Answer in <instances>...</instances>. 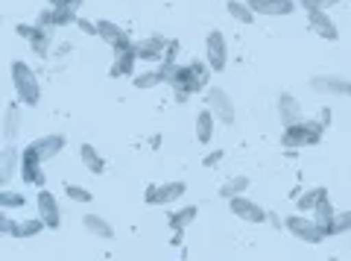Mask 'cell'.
I'll return each mask as SVG.
<instances>
[{
  "label": "cell",
  "mask_w": 351,
  "mask_h": 261,
  "mask_svg": "<svg viewBox=\"0 0 351 261\" xmlns=\"http://www.w3.org/2000/svg\"><path fill=\"white\" fill-rule=\"evenodd\" d=\"M161 77L167 85H173V91L179 100H188L193 91L205 89V80H208V71H211V65H202V62H191V65H161Z\"/></svg>",
  "instance_id": "cell-1"
},
{
  "label": "cell",
  "mask_w": 351,
  "mask_h": 261,
  "mask_svg": "<svg viewBox=\"0 0 351 261\" xmlns=\"http://www.w3.org/2000/svg\"><path fill=\"white\" fill-rule=\"evenodd\" d=\"M9 73H12V89L18 103L27 109H36L41 103V82H38V73L32 71V65H27L24 59H15L9 65Z\"/></svg>",
  "instance_id": "cell-2"
},
{
  "label": "cell",
  "mask_w": 351,
  "mask_h": 261,
  "mask_svg": "<svg viewBox=\"0 0 351 261\" xmlns=\"http://www.w3.org/2000/svg\"><path fill=\"white\" fill-rule=\"evenodd\" d=\"M325 133V124L322 121H299L293 126H284V135H281V144L284 147H311V144H319Z\"/></svg>",
  "instance_id": "cell-3"
},
{
  "label": "cell",
  "mask_w": 351,
  "mask_h": 261,
  "mask_svg": "<svg viewBox=\"0 0 351 261\" xmlns=\"http://www.w3.org/2000/svg\"><path fill=\"white\" fill-rule=\"evenodd\" d=\"M284 229H287L295 241H302V244H311V247H316V244H322L325 241V229L319 223L313 220V214L311 217H304L302 212L299 214H290V217H284Z\"/></svg>",
  "instance_id": "cell-4"
},
{
  "label": "cell",
  "mask_w": 351,
  "mask_h": 261,
  "mask_svg": "<svg viewBox=\"0 0 351 261\" xmlns=\"http://www.w3.org/2000/svg\"><path fill=\"white\" fill-rule=\"evenodd\" d=\"M205 103H208V109H211V112L217 115L219 124L232 126V124L237 121V109H234L232 94H228L226 89H219V85H211V89L205 91Z\"/></svg>",
  "instance_id": "cell-5"
},
{
  "label": "cell",
  "mask_w": 351,
  "mask_h": 261,
  "mask_svg": "<svg viewBox=\"0 0 351 261\" xmlns=\"http://www.w3.org/2000/svg\"><path fill=\"white\" fill-rule=\"evenodd\" d=\"M205 62L211 65L214 73H223L228 65V41L223 36V30H211L205 36Z\"/></svg>",
  "instance_id": "cell-6"
},
{
  "label": "cell",
  "mask_w": 351,
  "mask_h": 261,
  "mask_svg": "<svg viewBox=\"0 0 351 261\" xmlns=\"http://www.w3.org/2000/svg\"><path fill=\"white\" fill-rule=\"evenodd\" d=\"M18 177L24 179L27 185H44V159L41 153L32 144H27L24 150H21V170H18Z\"/></svg>",
  "instance_id": "cell-7"
},
{
  "label": "cell",
  "mask_w": 351,
  "mask_h": 261,
  "mask_svg": "<svg viewBox=\"0 0 351 261\" xmlns=\"http://www.w3.org/2000/svg\"><path fill=\"white\" fill-rule=\"evenodd\" d=\"M311 89L325 97H351V80L339 73H316L311 77Z\"/></svg>",
  "instance_id": "cell-8"
},
{
  "label": "cell",
  "mask_w": 351,
  "mask_h": 261,
  "mask_svg": "<svg viewBox=\"0 0 351 261\" xmlns=\"http://www.w3.org/2000/svg\"><path fill=\"white\" fill-rule=\"evenodd\" d=\"M228 212H232L237 220H243V223H263L267 220V209L263 205H258L252 197H243V194H237V197L228 200Z\"/></svg>",
  "instance_id": "cell-9"
},
{
  "label": "cell",
  "mask_w": 351,
  "mask_h": 261,
  "mask_svg": "<svg viewBox=\"0 0 351 261\" xmlns=\"http://www.w3.org/2000/svg\"><path fill=\"white\" fill-rule=\"evenodd\" d=\"M97 38H103L112 50H132L135 47L132 36L120 24H114V21H97Z\"/></svg>",
  "instance_id": "cell-10"
},
{
  "label": "cell",
  "mask_w": 351,
  "mask_h": 261,
  "mask_svg": "<svg viewBox=\"0 0 351 261\" xmlns=\"http://www.w3.org/2000/svg\"><path fill=\"white\" fill-rule=\"evenodd\" d=\"M184 191H188V185L184 182H164V185H149L147 188V203L149 205H170L176 200L184 197Z\"/></svg>",
  "instance_id": "cell-11"
},
{
  "label": "cell",
  "mask_w": 351,
  "mask_h": 261,
  "mask_svg": "<svg viewBox=\"0 0 351 261\" xmlns=\"http://www.w3.org/2000/svg\"><path fill=\"white\" fill-rule=\"evenodd\" d=\"M36 209H38V217L44 223H47V229L56 232L59 226H62V209H59V200L53 197V194L47 188H41L38 191V197H36Z\"/></svg>",
  "instance_id": "cell-12"
},
{
  "label": "cell",
  "mask_w": 351,
  "mask_h": 261,
  "mask_svg": "<svg viewBox=\"0 0 351 261\" xmlns=\"http://www.w3.org/2000/svg\"><path fill=\"white\" fill-rule=\"evenodd\" d=\"M167 45H170V41L164 38V36H147V38H138L132 50H135V56L141 62H164Z\"/></svg>",
  "instance_id": "cell-13"
},
{
  "label": "cell",
  "mask_w": 351,
  "mask_h": 261,
  "mask_svg": "<svg viewBox=\"0 0 351 261\" xmlns=\"http://www.w3.org/2000/svg\"><path fill=\"white\" fill-rule=\"evenodd\" d=\"M278 121H281V126H293V124L304 121V109L295 94H290V91L278 94Z\"/></svg>",
  "instance_id": "cell-14"
},
{
  "label": "cell",
  "mask_w": 351,
  "mask_h": 261,
  "mask_svg": "<svg viewBox=\"0 0 351 261\" xmlns=\"http://www.w3.org/2000/svg\"><path fill=\"white\" fill-rule=\"evenodd\" d=\"M307 27H311V32H316L319 38L325 41H337L339 38V30L334 24V18L325 12V9H313V12H307Z\"/></svg>",
  "instance_id": "cell-15"
},
{
  "label": "cell",
  "mask_w": 351,
  "mask_h": 261,
  "mask_svg": "<svg viewBox=\"0 0 351 261\" xmlns=\"http://www.w3.org/2000/svg\"><path fill=\"white\" fill-rule=\"evenodd\" d=\"M249 6L255 9V15L267 18H287L295 12V0H249Z\"/></svg>",
  "instance_id": "cell-16"
},
{
  "label": "cell",
  "mask_w": 351,
  "mask_h": 261,
  "mask_svg": "<svg viewBox=\"0 0 351 261\" xmlns=\"http://www.w3.org/2000/svg\"><path fill=\"white\" fill-rule=\"evenodd\" d=\"M29 144L38 150L44 161H50V159H56V156L62 153L68 141H64V135H59V133H50V135H41V138H36V141H29Z\"/></svg>",
  "instance_id": "cell-17"
},
{
  "label": "cell",
  "mask_w": 351,
  "mask_h": 261,
  "mask_svg": "<svg viewBox=\"0 0 351 261\" xmlns=\"http://www.w3.org/2000/svg\"><path fill=\"white\" fill-rule=\"evenodd\" d=\"M82 226H85V232H88V235L100 238V241H112V238H114V226L108 223L103 214H94V212H88V214L82 217Z\"/></svg>",
  "instance_id": "cell-18"
},
{
  "label": "cell",
  "mask_w": 351,
  "mask_h": 261,
  "mask_svg": "<svg viewBox=\"0 0 351 261\" xmlns=\"http://www.w3.org/2000/svg\"><path fill=\"white\" fill-rule=\"evenodd\" d=\"M214 133H217V115L211 109H199V115H196V138H199V144H211L214 141Z\"/></svg>",
  "instance_id": "cell-19"
},
{
  "label": "cell",
  "mask_w": 351,
  "mask_h": 261,
  "mask_svg": "<svg viewBox=\"0 0 351 261\" xmlns=\"http://www.w3.org/2000/svg\"><path fill=\"white\" fill-rule=\"evenodd\" d=\"M135 62H138L135 50H114V62H112V68H108V73H112L114 80L132 77V73H135Z\"/></svg>",
  "instance_id": "cell-20"
},
{
  "label": "cell",
  "mask_w": 351,
  "mask_h": 261,
  "mask_svg": "<svg viewBox=\"0 0 351 261\" xmlns=\"http://www.w3.org/2000/svg\"><path fill=\"white\" fill-rule=\"evenodd\" d=\"M18 170H21V153H18V147L15 144H6L3 159H0V182L9 185Z\"/></svg>",
  "instance_id": "cell-21"
},
{
  "label": "cell",
  "mask_w": 351,
  "mask_h": 261,
  "mask_svg": "<svg viewBox=\"0 0 351 261\" xmlns=\"http://www.w3.org/2000/svg\"><path fill=\"white\" fill-rule=\"evenodd\" d=\"M21 133V103H9L3 109V138L6 144H12Z\"/></svg>",
  "instance_id": "cell-22"
},
{
  "label": "cell",
  "mask_w": 351,
  "mask_h": 261,
  "mask_svg": "<svg viewBox=\"0 0 351 261\" xmlns=\"http://www.w3.org/2000/svg\"><path fill=\"white\" fill-rule=\"evenodd\" d=\"M29 47L36 56L47 59L50 47H53V27H36V32H32V38H29Z\"/></svg>",
  "instance_id": "cell-23"
},
{
  "label": "cell",
  "mask_w": 351,
  "mask_h": 261,
  "mask_svg": "<svg viewBox=\"0 0 351 261\" xmlns=\"http://www.w3.org/2000/svg\"><path fill=\"white\" fill-rule=\"evenodd\" d=\"M44 229H47V223H44L41 217H24V220H15L12 238H21V241H27V238H38Z\"/></svg>",
  "instance_id": "cell-24"
},
{
  "label": "cell",
  "mask_w": 351,
  "mask_h": 261,
  "mask_svg": "<svg viewBox=\"0 0 351 261\" xmlns=\"http://www.w3.org/2000/svg\"><path fill=\"white\" fill-rule=\"evenodd\" d=\"M226 12L232 15L237 24H243V27H249V24H255V9L249 6V0H228L226 3Z\"/></svg>",
  "instance_id": "cell-25"
},
{
  "label": "cell",
  "mask_w": 351,
  "mask_h": 261,
  "mask_svg": "<svg viewBox=\"0 0 351 261\" xmlns=\"http://www.w3.org/2000/svg\"><path fill=\"white\" fill-rule=\"evenodd\" d=\"M80 156H82V165L91 170L94 177H103V173H106V159L100 156V150H94V144H82Z\"/></svg>",
  "instance_id": "cell-26"
},
{
  "label": "cell",
  "mask_w": 351,
  "mask_h": 261,
  "mask_svg": "<svg viewBox=\"0 0 351 261\" xmlns=\"http://www.w3.org/2000/svg\"><path fill=\"white\" fill-rule=\"evenodd\" d=\"M313 214V220L316 223H319L322 226V229H325V235H328V226H331V220H334V205H331V200H328V194H325V197L319 200V203H316V209L311 212Z\"/></svg>",
  "instance_id": "cell-27"
},
{
  "label": "cell",
  "mask_w": 351,
  "mask_h": 261,
  "mask_svg": "<svg viewBox=\"0 0 351 261\" xmlns=\"http://www.w3.org/2000/svg\"><path fill=\"white\" fill-rule=\"evenodd\" d=\"M196 214H199V209L196 205H184V209H179V212H173L170 214V229H188V226L196 220Z\"/></svg>",
  "instance_id": "cell-28"
},
{
  "label": "cell",
  "mask_w": 351,
  "mask_h": 261,
  "mask_svg": "<svg viewBox=\"0 0 351 261\" xmlns=\"http://www.w3.org/2000/svg\"><path fill=\"white\" fill-rule=\"evenodd\" d=\"M246 188H249V177H232L228 182L219 185V197L228 203L232 197H237V194H246Z\"/></svg>",
  "instance_id": "cell-29"
},
{
  "label": "cell",
  "mask_w": 351,
  "mask_h": 261,
  "mask_svg": "<svg viewBox=\"0 0 351 261\" xmlns=\"http://www.w3.org/2000/svg\"><path fill=\"white\" fill-rule=\"evenodd\" d=\"M325 188H311V191H304L302 197H295V205H299V212H304V214H311L313 209H316V203H319L322 197H325Z\"/></svg>",
  "instance_id": "cell-30"
},
{
  "label": "cell",
  "mask_w": 351,
  "mask_h": 261,
  "mask_svg": "<svg viewBox=\"0 0 351 261\" xmlns=\"http://www.w3.org/2000/svg\"><path fill=\"white\" fill-rule=\"evenodd\" d=\"M64 197L71 203H91L94 194L85 188V185H76V182H64Z\"/></svg>",
  "instance_id": "cell-31"
},
{
  "label": "cell",
  "mask_w": 351,
  "mask_h": 261,
  "mask_svg": "<svg viewBox=\"0 0 351 261\" xmlns=\"http://www.w3.org/2000/svg\"><path fill=\"white\" fill-rule=\"evenodd\" d=\"M348 229H351V209H348V212H337L334 220H331V226H328V238L346 235Z\"/></svg>",
  "instance_id": "cell-32"
},
{
  "label": "cell",
  "mask_w": 351,
  "mask_h": 261,
  "mask_svg": "<svg viewBox=\"0 0 351 261\" xmlns=\"http://www.w3.org/2000/svg\"><path fill=\"white\" fill-rule=\"evenodd\" d=\"M24 203H27V197L24 194H18V191H9V188H3L0 191V209H24Z\"/></svg>",
  "instance_id": "cell-33"
},
{
  "label": "cell",
  "mask_w": 351,
  "mask_h": 261,
  "mask_svg": "<svg viewBox=\"0 0 351 261\" xmlns=\"http://www.w3.org/2000/svg\"><path fill=\"white\" fill-rule=\"evenodd\" d=\"M161 82H164L161 71H144V73H138V77L132 80L135 89H156V85H161Z\"/></svg>",
  "instance_id": "cell-34"
},
{
  "label": "cell",
  "mask_w": 351,
  "mask_h": 261,
  "mask_svg": "<svg viewBox=\"0 0 351 261\" xmlns=\"http://www.w3.org/2000/svg\"><path fill=\"white\" fill-rule=\"evenodd\" d=\"M337 3H343V0H299V6L304 9V12H313V9H334Z\"/></svg>",
  "instance_id": "cell-35"
},
{
  "label": "cell",
  "mask_w": 351,
  "mask_h": 261,
  "mask_svg": "<svg viewBox=\"0 0 351 261\" xmlns=\"http://www.w3.org/2000/svg\"><path fill=\"white\" fill-rule=\"evenodd\" d=\"M15 232V217L9 214V209L0 212V235H6V238H12Z\"/></svg>",
  "instance_id": "cell-36"
},
{
  "label": "cell",
  "mask_w": 351,
  "mask_h": 261,
  "mask_svg": "<svg viewBox=\"0 0 351 261\" xmlns=\"http://www.w3.org/2000/svg\"><path fill=\"white\" fill-rule=\"evenodd\" d=\"M76 27H80L85 36H97V24H91L88 18H76Z\"/></svg>",
  "instance_id": "cell-37"
},
{
  "label": "cell",
  "mask_w": 351,
  "mask_h": 261,
  "mask_svg": "<svg viewBox=\"0 0 351 261\" xmlns=\"http://www.w3.org/2000/svg\"><path fill=\"white\" fill-rule=\"evenodd\" d=\"M36 27H38V24H18L15 32H18L21 38H27V41H29V38H32V32H36Z\"/></svg>",
  "instance_id": "cell-38"
},
{
  "label": "cell",
  "mask_w": 351,
  "mask_h": 261,
  "mask_svg": "<svg viewBox=\"0 0 351 261\" xmlns=\"http://www.w3.org/2000/svg\"><path fill=\"white\" fill-rule=\"evenodd\" d=\"M219 161H223V150H217V153H208V156L202 159V165H205V168H214V165H219Z\"/></svg>",
  "instance_id": "cell-39"
},
{
  "label": "cell",
  "mask_w": 351,
  "mask_h": 261,
  "mask_svg": "<svg viewBox=\"0 0 351 261\" xmlns=\"http://www.w3.org/2000/svg\"><path fill=\"white\" fill-rule=\"evenodd\" d=\"M82 0H64V9H73V12H80Z\"/></svg>",
  "instance_id": "cell-40"
}]
</instances>
